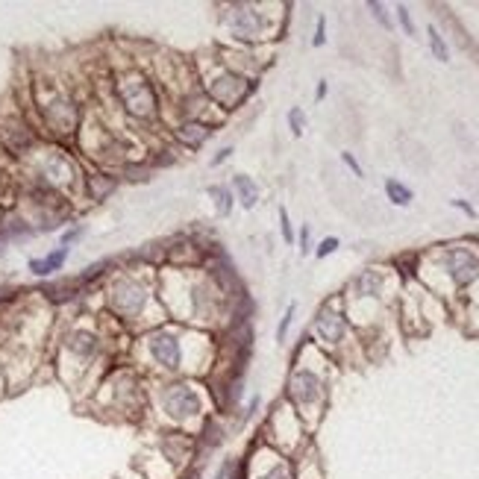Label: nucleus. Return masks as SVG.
I'll return each mask as SVG.
<instances>
[{"label": "nucleus", "mask_w": 479, "mask_h": 479, "mask_svg": "<svg viewBox=\"0 0 479 479\" xmlns=\"http://www.w3.org/2000/svg\"><path fill=\"white\" fill-rule=\"evenodd\" d=\"M288 406L300 415V421H312L315 423L324 415V406L329 397V385L326 379L312 371V368H297L288 376Z\"/></svg>", "instance_id": "obj_1"}, {"label": "nucleus", "mask_w": 479, "mask_h": 479, "mask_svg": "<svg viewBox=\"0 0 479 479\" xmlns=\"http://www.w3.org/2000/svg\"><path fill=\"white\" fill-rule=\"evenodd\" d=\"M159 411L165 421H171L177 429H186L191 423H203V394L197 391L191 383H174L159 391Z\"/></svg>", "instance_id": "obj_2"}, {"label": "nucleus", "mask_w": 479, "mask_h": 479, "mask_svg": "<svg viewBox=\"0 0 479 479\" xmlns=\"http://www.w3.org/2000/svg\"><path fill=\"white\" fill-rule=\"evenodd\" d=\"M441 268L453 279L456 288H468L479 279V253L471 250V247H447V250L441 253Z\"/></svg>", "instance_id": "obj_3"}, {"label": "nucleus", "mask_w": 479, "mask_h": 479, "mask_svg": "<svg viewBox=\"0 0 479 479\" xmlns=\"http://www.w3.org/2000/svg\"><path fill=\"white\" fill-rule=\"evenodd\" d=\"M253 89H256V82L247 77H238V74H218L209 82V94L224 109H238L247 97L253 94Z\"/></svg>", "instance_id": "obj_4"}, {"label": "nucleus", "mask_w": 479, "mask_h": 479, "mask_svg": "<svg viewBox=\"0 0 479 479\" xmlns=\"http://www.w3.org/2000/svg\"><path fill=\"white\" fill-rule=\"evenodd\" d=\"M229 32L241 41H256V39H265L268 32V18L262 15L256 6H247V4H236L229 6Z\"/></svg>", "instance_id": "obj_5"}, {"label": "nucleus", "mask_w": 479, "mask_h": 479, "mask_svg": "<svg viewBox=\"0 0 479 479\" xmlns=\"http://www.w3.org/2000/svg\"><path fill=\"white\" fill-rule=\"evenodd\" d=\"M147 353H151V359L162 371L174 373L183 368V341H179V336L171 333V329H159V333L147 338Z\"/></svg>", "instance_id": "obj_6"}, {"label": "nucleus", "mask_w": 479, "mask_h": 479, "mask_svg": "<svg viewBox=\"0 0 479 479\" xmlns=\"http://www.w3.org/2000/svg\"><path fill=\"white\" fill-rule=\"evenodd\" d=\"M312 333H315V338H318L321 344H329V347L341 344L344 336H347V318H344V312L336 309L333 303L321 306L318 315H315V324H312Z\"/></svg>", "instance_id": "obj_7"}, {"label": "nucleus", "mask_w": 479, "mask_h": 479, "mask_svg": "<svg viewBox=\"0 0 479 479\" xmlns=\"http://www.w3.org/2000/svg\"><path fill=\"white\" fill-rule=\"evenodd\" d=\"M265 453V461H259L256 456H247V479H294L291 465L286 461V456L274 453V447H262Z\"/></svg>", "instance_id": "obj_8"}, {"label": "nucleus", "mask_w": 479, "mask_h": 479, "mask_svg": "<svg viewBox=\"0 0 479 479\" xmlns=\"http://www.w3.org/2000/svg\"><path fill=\"white\" fill-rule=\"evenodd\" d=\"M124 101H127V109H129V112L151 115L153 106H156V94H153V89H151V82L141 79V77H136V79H129L127 86H124Z\"/></svg>", "instance_id": "obj_9"}, {"label": "nucleus", "mask_w": 479, "mask_h": 479, "mask_svg": "<svg viewBox=\"0 0 479 479\" xmlns=\"http://www.w3.org/2000/svg\"><path fill=\"white\" fill-rule=\"evenodd\" d=\"M112 303H115L118 312H124V315H139V312L144 309V303H147V288L133 283V279H127V283L115 286Z\"/></svg>", "instance_id": "obj_10"}, {"label": "nucleus", "mask_w": 479, "mask_h": 479, "mask_svg": "<svg viewBox=\"0 0 479 479\" xmlns=\"http://www.w3.org/2000/svg\"><path fill=\"white\" fill-rule=\"evenodd\" d=\"M383 288H385V276H383V271H376V268L362 271L350 283V294H356V297H379Z\"/></svg>", "instance_id": "obj_11"}, {"label": "nucleus", "mask_w": 479, "mask_h": 479, "mask_svg": "<svg viewBox=\"0 0 479 479\" xmlns=\"http://www.w3.org/2000/svg\"><path fill=\"white\" fill-rule=\"evenodd\" d=\"M212 133H215V129L209 124H200V121H186V124H179L174 129V136L183 141L186 147H200L203 141L212 139Z\"/></svg>", "instance_id": "obj_12"}, {"label": "nucleus", "mask_w": 479, "mask_h": 479, "mask_svg": "<svg viewBox=\"0 0 479 479\" xmlns=\"http://www.w3.org/2000/svg\"><path fill=\"white\" fill-rule=\"evenodd\" d=\"M233 186H236V194H238V200H241L244 209H253V206L259 203V186L253 183L250 177L238 174V177L233 179Z\"/></svg>", "instance_id": "obj_13"}, {"label": "nucleus", "mask_w": 479, "mask_h": 479, "mask_svg": "<svg viewBox=\"0 0 479 479\" xmlns=\"http://www.w3.org/2000/svg\"><path fill=\"white\" fill-rule=\"evenodd\" d=\"M65 259H68V250H65V247H59V250H56V253H51V256H44V259H32V262H30V271H32V274H39V276L53 274V271H59V268L65 265Z\"/></svg>", "instance_id": "obj_14"}, {"label": "nucleus", "mask_w": 479, "mask_h": 479, "mask_svg": "<svg viewBox=\"0 0 479 479\" xmlns=\"http://www.w3.org/2000/svg\"><path fill=\"white\" fill-rule=\"evenodd\" d=\"M385 197L394 206H411V200H415V191H411L409 186H403L400 179H385Z\"/></svg>", "instance_id": "obj_15"}, {"label": "nucleus", "mask_w": 479, "mask_h": 479, "mask_svg": "<svg viewBox=\"0 0 479 479\" xmlns=\"http://www.w3.org/2000/svg\"><path fill=\"white\" fill-rule=\"evenodd\" d=\"M209 197H215V212H218V218H226V215L233 212L236 194L229 191L226 186H212V189H209Z\"/></svg>", "instance_id": "obj_16"}, {"label": "nucleus", "mask_w": 479, "mask_h": 479, "mask_svg": "<svg viewBox=\"0 0 479 479\" xmlns=\"http://www.w3.org/2000/svg\"><path fill=\"white\" fill-rule=\"evenodd\" d=\"M426 36H429V51H433V56H435L438 62H450V47H447V41H444L441 30H438L435 24H429V27H426Z\"/></svg>", "instance_id": "obj_17"}, {"label": "nucleus", "mask_w": 479, "mask_h": 479, "mask_svg": "<svg viewBox=\"0 0 479 479\" xmlns=\"http://www.w3.org/2000/svg\"><path fill=\"white\" fill-rule=\"evenodd\" d=\"M286 118H288V129H291L297 139H300V136L306 133V112H303L300 106H291Z\"/></svg>", "instance_id": "obj_18"}, {"label": "nucleus", "mask_w": 479, "mask_h": 479, "mask_svg": "<svg viewBox=\"0 0 479 479\" xmlns=\"http://www.w3.org/2000/svg\"><path fill=\"white\" fill-rule=\"evenodd\" d=\"M368 12L373 15V21L383 27V30H394V24H391V18H388L385 4H379V0H368Z\"/></svg>", "instance_id": "obj_19"}, {"label": "nucleus", "mask_w": 479, "mask_h": 479, "mask_svg": "<svg viewBox=\"0 0 479 479\" xmlns=\"http://www.w3.org/2000/svg\"><path fill=\"white\" fill-rule=\"evenodd\" d=\"M294 312H297V303H288L283 321H279V326H276V341H279V344L288 338V329H291V321H294Z\"/></svg>", "instance_id": "obj_20"}, {"label": "nucleus", "mask_w": 479, "mask_h": 479, "mask_svg": "<svg viewBox=\"0 0 479 479\" xmlns=\"http://www.w3.org/2000/svg\"><path fill=\"white\" fill-rule=\"evenodd\" d=\"M394 12H397V21H400V27H403V32H406V36H411V39H415L418 36V30H415V21H411V12H409V6H397V9H394Z\"/></svg>", "instance_id": "obj_21"}, {"label": "nucleus", "mask_w": 479, "mask_h": 479, "mask_svg": "<svg viewBox=\"0 0 479 479\" xmlns=\"http://www.w3.org/2000/svg\"><path fill=\"white\" fill-rule=\"evenodd\" d=\"M338 244H341V241H338L336 236H326V238H324V241H321V244L315 247V256H318V259H326V256H333V253L338 250Z\"/></svg>", "instance_id": "obj_22"}, {"label": "nucleus", "mask_w": 479, "mask_h": 479, "mask_svg": "<svg viewBox=\"0 0 479 479\" xmlns=\"http://www.w3.org/2000/svg\"><path fill=\"white\" fill-rule=\"evenodd\" d=\"M279 229H283L286 244H294V229H291V221H288V212H286V209H279Z\"/></svg>", "instance_id": "obj_23"}, {"label": "nucleus", "mask_w": 479, "mask_h": 479, "mask_svg": "<svg viewBox=\"0 0 479 479\" xmlns=\"http://www.w3.org/2000/svg\"><path fill=\"white\" fill-rule=\"evenodd\" d=\"M236 465H238V459H224V461H221V468L215 471V476H212V479H229V476H233V471H236Z\"/></svg>", "instance_id": "obj_24"}, {"label": "nucleus", "mask_w": 479, "mask_h": 479, "mask_svg": "<svg viewBox=\"0 0 479 479\" xmlns=\"http://www.w3.org/2000/svg\"><path fill=\"white\" fill-rule=\"evenodd\" d=\"M312 44H315V47H324V44H326V18H324V15H321L318 24H315V39H312Z\"/></svg>", "instance_id": "obj_25"}, {"label": "nucleus", "mask_w": 479, "mask_h": 479, "mask_svg": "<svg viewBox=\"0 0 479 479\" xmlns=\"http://www.w3.org/2000/svg\"><path fill=\"white\" fill-rule=\"evenodd\" d=\"M300 253H303V256L312 253V226H309V224L300 226Z\"/></svg>", "instance_id": "obj_26"}, {"label": "nucleus", "mask_w": 479, "mask_h": 479, "mask_svg": "<svg viewBox=\"0 0 479 479\" xmlns=\"http://www.w3.org/2000/svg\"><path fill=\"white\" fill-rule=\"evenodd\" d=\"M341 162L353 171V177H365V171H362V165L356 162V156H353V153H347V151H344V153H341Z\"/></svg>", "instance_id": "obj_27"}, {"label": "nucleus", "mask_w": 479, "mask_h": 479, "mask_svg": "<svg viewBox=\"0 0 479 479\" xmlns=\"http://www.w3.org/2000/svg\"><path fill=\"white\" fill-rule=\"evenodd\" d=\"M450 203H453V206H456L459 212H465L468 218H476V209H473V206H471L468 200H450Z\"/></svg>", "instance_id": "obj_28"}, {"label": "nucleus", "mask_w": 479, "mask_h": 479, "mask_svg": "<svg viewBox=\"0 0 479 479\" xmlns=\"http://www.w3.org/2000/svg\"><path fill=\"white\" fill-rule=\"evenodd\" d=\"M229 479H247V461L244 459H238V465H236V471H233Z\"/></svg>", "instance_id": "obj_29"}, {"label": "nucleus", "mask_w": 479, "mask_h": 479, "mask_svg": "<svg viewBox=\"0 0 479 479\" xmlns=\"http://www.w3.org/2000/svg\"><path fill=\"white\" fill-rule=\"evenodd\" d=\"M177 479H200V471H197V465H191L189 471H179Z\"/></svg>", "instance_id": "obj_30"}, {"label": "nucleus", "mask_w": 479, "mask_h": 479, "mask_svg": "<svg viewBox=\"0 0 479 479\" xmlns=\"http://www.w3.org/2000/svg\"><path fill=\"white\" fill-rule=\"evenodd\" d=\"M326 91H329V86H326V79H321V82H318V89H315V101H318V103H321V101H324V97H326Z\"/></svg>", "instance_id": "obj_31"}, {"label": "nucleus", "mask_w": 479, "mask_h": 479, "mask_svg": "<svg viewBox=\"0 0 479 479\" xmlns=\"http://www.w3.org/2000/svg\"><path fill=\"white\" fill-rule=\"evenodd\" d=\"M229 153H233V147H224V151H218V156L212 159V165H221L224 159H229Z\"/></svg>", "instance_id": "obj_32"}]
</instances>
